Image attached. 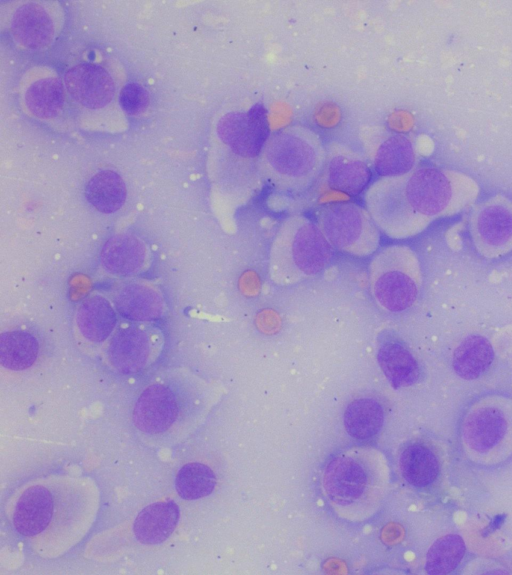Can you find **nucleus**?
Returning <instances> with one entry per match:
<instances>
[{
	"label": "nucleus",
	"instance_id": "nucleus-1",
	"mask_svg": "<svg viewBox=\"0 0 512 575\" xmlns=\"http://www.w3.org/2000/svg\"><path fill=\"white\" fill-rule=\"evenodd\" d=\"M98 503V490L90 479L49 477L19 495L12 524L37 554L53 558L66 553L87 534Z\"/></svg>",
	"mask_w": 512,
	"mask_h": 575
},
{
	"label": "nucleus",
	"instance_id": "nucleus-2",
	"mask_svg": "<svg viewBox=\"0 0 512 575\" xmlns=\"http://www.w3.org/2000/svg\"><path fill=\"white\" fill-rule=\"evenodd\" d=\"M334 249L319 226L306 217L284 222L270 250L269 274L278 284H291L321 273Z\"/></svg>",
	"mask_w": 512,
	"mask_h": 575
},
{
	"label": "nucleus",
	"instance_id": "nucleus-3",
	"mask_svg": "<svg viewBox=\"0 0 512 575\" xmlns=\"http://www.w3.org/2000/svg\"><path fill=\"white\" fill-rule=\"evenodd\" d=\"M198 404L166 383L148 386L132 414L141 439L151 446L171 447L187 440L198 420Z\"/></svg>",
	"mask_w": 512,
	"mask_h": 575
},
{
	"label": "nucleus",
	"instance_id": "nucleus-4",
	"mask_svg": "<svg viewBox=\"0 0 512 575\" xmlns=\"http://www.w3.org/2000/svg\"><path fill=\"white\" fill-rule=\"evenodd\" d=\"M480 191L470 175L448 168L421 166L404 176L408 202L430 222L464 211L476 202Z\"/></svg>",
	"mask_w": 512,
	"mask_h": 575
},
{
	"label": "nucleus",
	"instance_id": "nucleus-5",
	"mask_svg": "<svg viewBox=\"0 0 512 575\" xmlns=\"http://www.w3.org/2000/svg\"><path fill=\"white\" fill-rule=\"evenodd\" d=\"M370 289L384 310L399 313L410 308L421 289V268L415 252L404 245L379 251L370 263Z\"/></svg>",
	"mask_w": 512,
	"mask_h": 575
},
{
	"label": "nucleus",
	"instance_id": "nucleus-6",
	"mask_svg": "<svg viewBox=\"0 0 512 575\" xmlns=\"http://www.w3.org/2000/svg\"><path fill=\"white\" fill-rule=\"evenodd\" d=\"M317 225L333 247L354 257H368L380 245V230L364 207L353 202L324 205Z\"/></svg>",
	"mask_w": 512,
	"mask_h": 575
},
{
	"label": "nucleus",
	"instance_id": "nucleus-7",
	"mask_svg": "<svg viewBox=\"0 0 512 575\" xmlns=\"http://www.w3.org/2000/svg\"><path fill=\"white\" fill-rule=\"evenodd\" d=\"M367 211L385 235L394 239L413 237L431 223L417 213L404 192V176L382 178L367 190Z\"/></svg>",
	"mask_w": 512,
	"mask_h": 575
},
{
	"label": "nucleus",
	"instance_id": "nucleus-8",
	"mask_svg": "<svg viewBox=\"0 0 512 575\" xmlns=\"http://www.w3.org/2000/svg\"><path fill=\"white\" fill-rule=\"evenodd\" d=\"M267 167L277 182L297 188L310 182L319 164L317 145L298 129H285L270 137L264 147Z\"/></svg>",
	"mask_w": 512,
	"mask_h": 575
},
{
	"label": "nucleus",
	"instance_id": "nucleus-9",
	"mask_svg": "<svg viewBox=\"0 0 512 575\" xmlns=\"http://www.w3.org/2000/svg\"><path fill=\"white\" fill-rule=\"evenodd\" d=\"M469 232L476 250L486 258L512 251V200L496 194L478 203L469 218Z\"/></svg>",
	"mask_w": 512,
	"mask_h": 575
},
{
	"label": "nucleus",
	"instance_id": "nucleus-10",
	"mask_svg": "<svg viewBox=\"0 0 512 575\" xmlns=\"http://www.w3.org/2000/svg\"><path fill=\"white\" fill-rule=\"evenodd\" d=\"M217 134L236 154L253 157L268 141L266 114L258 107L246 113H228L219 120Z\"/></svg>",
	"mask_w": 512,
	"mask_h": 575
},
{
	"label": "nucleus",
	"instance_id": "nucleus-11",
	"mask_svg": "<svg viewBox=\"0 0 512 575\" xmlns=\"http://www.w3.org/2000/svg\"><path fill=\"white\" fill-rule=\"evenodd\" d=\"M64 84L70 96L89 109L105 107L115 94V84L107 70L90 63H80L68 69Z\"/></svg>",
	"mask_w": 512,
	"mask_h": 575
},
{
	"label": "nucleus",
	"instance_id": "nucleus-12",
	"mask_svg": "<svg viewBox=\"0 0 512 575\" xmlns=\"http://www.w3.org/2000/svg\"><path fill=\"white\" fill-rule=\"evenodd\" d=\"M368 474L356 459L338 456L325 468L323 483L329 498L341 505L356 502L368 486Z\"/></svg>",
	"mask_w": 512,
	"mask_h": 575
},
{
	"label": "nucleus",
	"instance_id": "nucleus-13",
	"mask_svg": "<svg viewBox=\"0 0 512 575\" xmlns=\"http://www.w3.org/2000/svg\"><path fill=\"white\" fill-rule=\"evenodd\" d=\"M152 345L149 336L135 327L117 332L108 347V357L115 369L124 374L137 373L150 361Z\"/></svg>",
	"mask_w": 512,
	"mask_h": 575
},
{
	"label": "nucleus",
	"instance_id": "nucleus-14",
	"mask_svg": "<svg viewBox=\"0 0 512 575\" xmlns=\"http://www.w3.org/2000/svg\"><path fill=\"white\" fill-rule=\"evenodd\" d=\"M507 421L501 409L484 406L472 411L463 425L466 445L475 452L485 453L504 437Z\"/></svg>",
	"mask_w": 512,
	"mask_h": 575
},
{
	"label": "nucleus",
	"instance_id": "nucleus-15",
	"mask_svg": "<svg viewBox=\"0 0 512 575\" xmlns=\"http://www.w3.org/2000/svg\"><path fill=\"white\" fill-rule=\"evenodd\" d=\"M14 38L28 49H41L50 44L54 34L53 21L38 3L29 2L19 6L11 19Z\"/></svg>",
	"mask_w": 512,
	"mask_h": 575
},
{
	"label": "nucleus",
	"instance_id": "nucleus-16",
	"mask_svg": "<svg viewBox=\"0 0 512 575\" xmlns=\"http://www.w3.org/2000/svg\"><path fill=\"white\" fill-rule=\"evenodd\" d=\"M179 516V507L173 500L150 504L139 512L133 523L135 538L141 544H160L173 533Z\"/></svg>",
	"mask_w": 512,
	"mask_h": 575
},
{
	"label": "nucleus",
	"instance_id": "nucleus-17",
	"mask_svg": "<svg viewBox=\"0 0 512 575\" xmlns=\"http://www.w3.org/2000/svg\"><path fill=\"white\" fill-rule=\"evenodd\" d=\"M379 366L394 388L415 384L420 375L419 365L408 348L395 340L382 343L378 349Z\"/></svg>",
	"mask_w": 512,
	"mask_h": 575
},
{
	"label": "nucleus",
	"instance_id": "nucleus-18",
	"mask_svg": "<svg viewBox=\"0 0 512 575\" xmlns=\"http://www.w3.org/2000/svg\"><path fill=\"white\" fill-rule=\"evenodd\" d=\"M114 303L121 316L134 321L157 319L163 311L160 295L154 289L137 283L121 287Z\"/></svg>",
	"mask_w": 512,
	"mask_h": 575
},
{
	"label": "nucleus",
	"instance_id": "nucleus-19",
	"mask_svg": "<svg viewBox=\"0 0 512 575\" xmlns=\"http://www.w3.org/2000/svg\"><path fill=\"white\" fill-rule=\"evenodd\" d=\"M145 259V246L136 237L119 234L111 237L103 246L101 263L110 273L120 276L136 272Z\"/></svg>",
	"mask_w": 512,
	"mask_h": 575
},
{
	"label": "nucleus",
	"instance_id": "nucleus-20",
	"mask_svg": "<svg viewBox=\"0 0 512 575\" xmlns=\"http://www.w3.org/2000/svg\"><path fill=\"white\" fill-rule=\"evenodd\" d=\"M494 360V349L484 336L473 334L463 339L452 357L455 373L465 380H474L482 376Z\"/></svg>",
	"mask_w": 512,
	"mask_h": 575
},
{
	"label": "nucleus",
	"instance_id": "nucleus-21",
	"mask_svg": "<svg viewBox=\"0 0 512 575\" xmlns=\"http://www.w3.org/2000/svg\"><path fill=\"white\" fill-rule=\"evenodd\" d=\"M416 163V153L411 140L401 134L388 137L379 147L375 157V170L383 178L402 177L410 173Z\"/></svg>",
	"mask_w": 512,
	"mask_h": 575
},
{
	"label": "nucleus",
	"instance_id": "nucleus-22",
	"mask_svg": "<svg viewBox=\"0 0 512 575\" xmlns=\"http://www.w3.org/2000/svg\"><path fill=\"white\" fill-rule=\"evenodd\" d=\"M77 325L81 334L91 342H102L116 325V313L101 296L85 299L78 308Z\"/></svg>",
	"mask_w": 512,
	"mask_h": 575
},
{
	"label": "nucleus",
	"instance_id": "nucleus-23",
	"mask_svg": "<svg viewBox=\"0 0 512 575\" xmlns=\"http://www.w3.org/2000/svg\"><path fill=\"white\" fill-rule=\"evenodd\" d=\"M85 195L96 210L110 214L123 206L126 199V187L118 173L112 170H102L88 181Z\"/></svg>",
	"mask_w": 512,
	"mask_h": 575
},
{
	"label": "nucleus",
	"instance_id": "nucleus-24",
	"mask_svg": "<svg viewBox=\"0 0 512 575\" xmlns=\"http://www.w3.org/2000/svg\"><path fill=\"white\" fill-rule=\"evenodd\" d=\"M384 422L381 404L372 398L353 400L344 413L347 433L354 439L365 440L376 435Z\"/></svg>",
	"mask_w": 512,
	"mask_h": 575
},
{
	"label": "nucleus",
	"instance_id": "nucleus-25",
	"mask_svg": "<svg viewBox=\"0 0 512 575\" xmlns=\"http://www.w3.org/2000/svg\"><path fill=\"white\" fill-rule=\"evenodd\" d=\"M404 479L414 487L422 488L432 484L439 474L436 455L422 444L405 448L399 459Z\"/></svg>",
	"mask_w": 512,
	"mask_h": 575
},
{
	"label": "nucleus",
	"instance_id": "nucleus-26",
	"mask_svg": "<svg viewBox=\"0 0 512 575\" xmlns=\"http://www.w3.org/2000/svg\"><path fill=\"white\" fill-rule=\"evenodd\" d=\"M38 352V341L28 332L7 331L0 336V362L6 369L20 371L29 368Z\"/></svg>",
	"mask_w": 512,
	"mask_h": 575
},
{
	"label": "nucleus",
	"instance_id": "nucleus-27",
	"mask_svg": "<svg viewBox=\"0 0 512 575\" xmlns=\"http://www.w3.org/2000/svg\"><path fill=\"white\" fill-rule=\"evenodd\" d=\"M27 109L36 117L53 118L64 104L62 82L55 77H46L32 83L25 93Z\"/></svg>",
	"mask_w": 512,
	"mask_h": 575
},
{
	"label": "nucleus",
	"instance_id": "nucleus-28",
	"mask_svg": "<svg viewBox=\"0 0 512 575\" xmlns=\"http://www.w3.org/2000/svg\"><path fill=\"white\" fill-rule=\"evenodd\" d=\"M370 178L369 168L360 160L338 156L330 162L329 183L340 192L358 194L364 190Z\"/></svg>",
	"mask_w": 512,
	"mask_h": 575
},
{
	"label": "nucleus",
	"instance_id": "nucleus-29",
	"mask_svg": "<svg viewBox=\"0 0 512 575\" xmlns=\"http://www.w3.org/2000/svg\"><path fill=\"white\" fill-rule=\"evenodd\" d=\"M465 551V542L457 534H447L438 538L427 552L426 572L430 575H444L452 572L461 562Z\"/></svg>",
	"mask_w": 512,
	"mask_h": 575
},
{
	"label": "nucleus",
	"instance_id": "nucleus-30",
	"mask_svg": "<svg viewBox=\"0 0 512 575\" xmlns=\"http://www.w3.org/2000/svg\"><path fill=\"white\" fill-rule=\"evenodd\" d=\"M215 485L216 476L213 470L199 462L185 464L175 478L176 490L186 500L208 496L214 490Z\"/></svg>",
	"mask_w": 512,
	"mask_h": 575
},
{
	"label": "nucleus",
	"instance_id": "nucleus-31",
	"mask_svg": "<svg viewBox=\"0 0 512 575\" xmlns=\"http://www.w3.org/2000/svg\"><path fill=\"white\" fill-rule=\"evenodd\" d=\"M119 103L127 114L138 115L148 107L149 95L140 84L131 82L122 88Z\"/></svg>",
	"mask_w": 512,
	"mask_h": 575
}]
</instances>
